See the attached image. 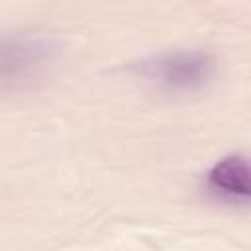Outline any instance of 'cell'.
Here are the masks:
<instances>
[{"label":"cell","mask_w":251,"mask_h":251,"mask_svg":"<svg viewBox=\"0 0 251 251\" xmlns=\"http://www.w3.org/2000/svg\"><path fill=\"white\" fill-rule=\"evenodd\" d=\"M151 73L171 86H192L210 73V59L202 53H175L151 63Z\"/></svg>","instance_id":"1"},{"label":"cell","mask_w":251,"mask_h":251,"mask_svg":"<svg viewBox=\"0 0 251 251\" xmlns=\"http://www.w3.org/2000/svg\"><path fill=\"white\" fill-rule=\"evenodd\" d=\"M208 180L227 194L251 198V159L243 155L226 157L212 167Z\"/></svg>","instance_id":"2"}]
</instances>
